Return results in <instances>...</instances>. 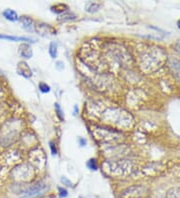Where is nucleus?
I'll return each instance as SVG.
<instances>
[{"mask_svg":"<svg viewBox=\"0 0 180 198\" xmlns=\"http://www.w3.org/2000/svg\"><path fill=\"white\" fill-rule=\"evenodd\" d=\"M141 59V68L147 71H154L163 61V55L160 53V50H149L144 53Z\"/></svg>","mask_w":180,"mask_h":198,"instance_id":"f257e3e1","label":"nucleus"},{"mask_svg":"<svg viewBox=\"0 0 180 198\" xmlns=\"http://www.w3.org/2000/svg\"><path fill=\"white\" fill-rule=\"evenodd\" d=\"M150 189L144 185H132L121 191L119 198H149Z\"/></svg>","mask_w":180,"mask_h":198,"instance_id":"f03ea898","label":"nucleus"},{"mask_svg":"<svg viewBox=\"0 0 180 198\" xmlns=\"http://www.w3.org/2000/svg\"><path fill=\"white\" fill-rule=\"evenodd\" d=\"M107 171L109 174L114 175V176H123V175H128L131 172V164L128 160H119L115 162H109Z\"/></svg>","mask_w":180,"mask_h":198,"instance_id":"7ed1b4c3","label":"nucleus"},{"mask_svg":"<svg viewBox=\"0 0 180 198\" xmlns=\"http://www.w3.org/2000/svg\"><path fill=\"white\" fill-rule=\"evenodd\" d=\"M48 189V186L46 183H37L33 186L29 187L28 189L25 190L19 198H37L44 194V192Z\"/></svg>","mask_w":180,"mask_h":198,"instance_id":"20e7f679","label":"nucleus"},{"mask_svg":"<svg viewBox=\"0 0 180 198\" xmlns=\"http://www.w3.org/2000/svg\"><path fill=\"white\" fill-rule=\"evenodd\" d=\"M19 20L21 22V24H22V27L28 32H35L36 30V25H35V22L34 20L32 19L30 16H26L23 15L19 17Z\"/></svg>","mask_w":180,"mask_h":198,"instance_id":"39448f33","label":"nucleus"},{"mask_svg":"<svg viewBox=\"0 0 180 198\" xmlns=\"http://www.w3.org/2000/svg\"><path fill=\"white\" fill-rule=\"evenodd\" d=\"M16 71H17V73L21 76H23L24 78H30L32 77V70L30 69L29 65L27 64L24 61H20L17 64V68H16Z\"/></svg>","mask_w":180,"mask_h":198,"instance_id":"423d86ee","label":"nucleus"},{"mask_svg":"<svg viewBox=\"0 0 180 198\" xmlns=\"http://www.w3.org/2000/svg\"><path fill=\"white\" fill-rule=\"evenodd\" d=\"M0 39L8 40V41H14V42H23V43L35 42L34 39H31V38H29V37H25V36H12V35H3V34H0Z\"/></svg>","mask_w":180,"mask_h":198,"instance_id":"0eeeda50","label":"nucleus"},{"mask_svg":"<svg viewBox=\"0 0 180 198\" xmlns=\"http://www.w3.org/2000/svg\"><path fill=\"white\" fill-rule=\"evenodd\" d=\"M19 53L21 55V57L25 58V59H30L33 55V51H32V48L28 43H22L19 47Z\"/></svg>","mask_w":180,"mask_h":198,"instance_id":"6e6552de","label":"nucleus"},{"mask_svg":"<svg viewBox=\"0 0 180 198\" xmlns=\"http://www.w3.org/2000/svg\"><path fill=\"white\" fill-rule=\"evenodd\" d=\"M2 15H3V17L10 21V22H16V21H18L19 20V15L18 13L16 12L15 10L13 9H5L3 10V12H2Z\"/></svg>","mask_w":180,"mask_h":198,"instance_id":"1a4fd4ad","label":"nucleus"},{"mask_svg":"<svg viewBox=\"0 0 180 198\" xmlns=\"http://www.w3.org/2000/svg\"><path fill=\"white\" fill-rule=\"evenodd\" d=\"M165 198H180V187H171L166 191Z\"/></svg>","mask_w":180,"mask_h":198,"instance_id":"9d476101","label":"nucleus"},{"mask_svg":"<svg viewBox=\"0 0 180 198\" xmlns=\"http://www.w3.org/2000/svg\"><path fill=\"white\" fill-rule=\"evenodd\" d=\"M48 52L51 58H56L58 54V44L56 42H50L48 47Z\"/></svg>","mask_w":180,"mask_h":198,"instance_id":"9b49d317","label":"nucleus"},{"mask_svg":"<svg viewBox=\"0 0 180 198\" xmlns=\"http://www.w3.org/2000/svg\"><path fill=\"white\" fill-rule=\"evenodd\" d=\"M100 8V4L96 2H88L85 6V10L89 13H94L97 12Z\"/></svg>","mask_w":180,"mask_h":198,"instance_id":"f8f14e48","label":"nucleus"},{"mask_svg":"<svg viewBox=\"0 0 180 198\" xmlns=\"http://www.w3.org/2000/svg\"><path fill=\"white\" fill-rule=\"evenodd\" d=\"M74 19H76V15L72 12H69V11H66V12L59 15V18H58V20H61V21H70Z\"/></svg>","mask_w":180,"mask_h":198,"instance_id":"ddd939ff","label":"nucleus"},{"mask_svg":"<svg viewBox=\"0 0 180 198\" xmlns=\"http://www.w3.org/2000/svg\"><path fill=\"white\" fill-rule=\"evenodd\" d=\"M86 166L88 167L90 170H92V171L97 170L98 169V164L96 162V159H93V158L89 159V160L86 162Z\"/></svg>","mask_w":180,"mask_h":198,"instance_id":"4468645a","label":"nucleus"},{"mask_svg":"<svg viewBox=\"0 0 180 198\" xmlns=\"http://www.w3.org/2000/svg\"><path fill=\"white\" fill-rule=\"evenodd\" d=\"M38 88H39V90L42 93H48L51 90L50 86H49L46 82H39V84H38Z\"/></svg>","mask_w":180,"mask_h":198,"instance_id":"2eb2a0df","label":"nucleus"},{"mask_svg":"<svg viewBox=\"0 0 180 198\" xmlns=\"http://www.w3.org/2000/svg\"><path fill=\"white\" fill-rule=\"evenodd\" d=\"M54 108H55V112H56L57 117H58L60 120H63V119H64L63 111H62V109H61V107H60L59 104H58V103H55V104H54Z\"/></svg>","mask_w":180,"mask_h":198,"instance_id":"dca6fc26","label":"nucleus"},{"mask_svg":"<svg viewBox=\"0 0 180 198\" xmlns=\"http://www.w3.org/2000/svg\"><path fill=\"white\" fill-rule=\"evenodd\" d=\"M58 191H59V196L61 197V198H64V197H66L68 195V192L66 189H64L62 188V187H59L58 188Z\"/></svg>","mask_w":180,"mask_h":198,"instance_id":"f3484780","label":"nucleus"},{"mask_svg":"<svg viewBox=\"0 0 180 198\" xmlns=\"http://www.w3.org/2000/svg\"><path fill=\"white\" fill-rule=\"evenodd\" d=\"M49 147H50L51 153L53 154V155H56V154H57V148L55 146V143H53L52 141H50V142H49Z\"/></svg>","mask_w":180,"mask_h":198,"instance_id":"a211bd4d","label":"nucleus"},{"mask_svg":"<svg viewBox=\"0 0 180 198\" xmlns=\"http://www.w3.org/2000/svg\"><path fill=\"white\" fill-rule=\"evenodd\" d=\"M78 142H79L80 146H85L86 145V139L82 138V137H79V138H78Z\"/></svg>","mask_w":180,"mask_h":198,"instance_id":"6ab92c4d","label":"nucleus"},{"mask_svg":"<svg viewBox=\"0 0 180 198\" xmlns=\"http://www.w3.org/2000/svg\"><path fill=\"white\" fill-rule=\"evenodd\" d=\"M61 181H62L63 183L67 184V186H71V182H70L69 180H67V179L65 178V177H62V178H61Z\"/></svg>","mask_w":180,"mask_h":198,"instance_id":"aec40b11","label":"nucleus"},{"mask_svg":"<svg viewBox=\"0 0 180 198\" xmlns=\"http://www.w3.org/2000/svg\"><path fill=\"white\" fill-rule=\"evenodd\" d=\"M175 50L177 51V52H179L180 53V40H178L177 42H176V44H175Z\"/></svg>","mask_w":180,"mask_h":198,"instance_id":"412c9836","label":"nucleus"},{"mask_svg":"<svg viewBox=\"0 0 180 198\" xmlns=\"http://www.w3.org/2000/svg\"><path fill=\"white\" fill-rule=\"evenodd\" d=\"M177 24H178V27H179V29H180V20H178V22H177Z\"/></svg>","mask_w":180,"mask_h":198,"instance_id":"4be33fe9","label":"nucleus"}]
</instances>
